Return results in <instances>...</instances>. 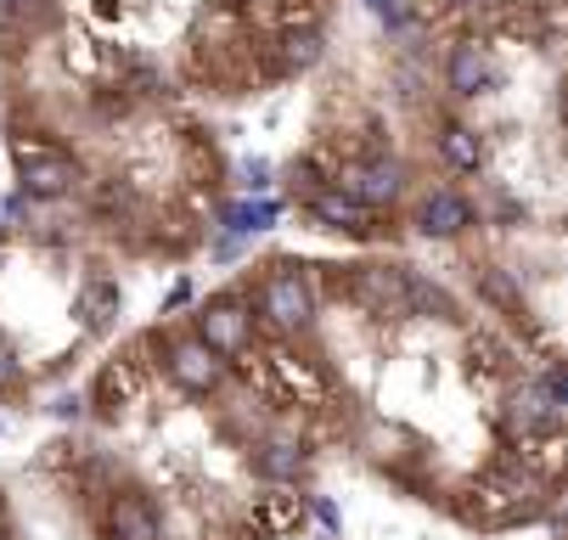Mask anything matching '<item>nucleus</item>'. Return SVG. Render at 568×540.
I'll use <instances>...</instances> for the list:
<instances>
[{
	"mask_svg": "<svg viewBox=\"0 0 568 540\" xmlns=\"http://www.w3.org/2000/svg\"><path fill=\"white\" fill-rule=\"evenodd\" d=\"M333 186L344 197H355L361 208H383V203H394L405 192V164H394V159H355V164H344L333 175Z\"/></svg>",
	"mask_w": 568,
	"mask_h": 540,
	"instance_id": "0eeeda50",
	"label": "nucleus"
},
{
	"mask_svg": "<svg viewBox=\"0 0 568 540\" xmlns=\"http://www.w3.org/2000/svg\"><path fill=\"white\" fill-rule=\"evenodd\" d=\"M170 377L181 383L186 395H214L225 383V360L214 349H203L197 338H175L170 344Z\"/></svg>",
	"mask_w": 568,
	"mask_h": 540,
	"instance_id": "6e6552de",
	"label": "nucleus"
},
{
	"mask_svg": "<svg viewBox=\"0 0 568 540\" xmlns=\"http://www.w3.org/2000/svg\"><path fill=\"white\" fill-rule=\"evenodd\" d=\"M192 338L203 349H214L220 360H236V355H248V344H254V316L242 310V298H209L197 310V333Z\"/></svg>",
	"mask_w": 568,
	"mask_h": 540,
	"instance_id": "423d86ee",
	"label": "nucleus"
},
{
	"mask_svg": "<svg viewBox=\"0 0 568 540\" xmlns=\"http://www.w3.org/2000/svg\"><path fill=\"white\" fill-rule=\"evenodd\" d=\"M298 523H304V501L287 496V490H265V496L254 501V512H248V529H254L260 540H282V534H293Z\"/></svg>",
	"mask_w": 568,
	"mask_h": 540,
	"instance_id": "f8f14e48",
	"label": "nucleus"
},
{
	"mask_svg": "<svg viewBox=\"0 0 568 540\" xmlns=\"http://www.w3.org/2000/svg\"><path fill=\"white\" fill-rule=\"evenodd\" d=\"M445 80H450L456 96H484V91L496 85V62H490V51H484L478 40H462V45L450 51Z\"/></svg>",
	"mask_w": 568,
	"mask_h": 540,
	"instance_id": "9b49d317",
	"label": "nucleus"
},
{
	"mask_svg": "<svg viewBox=\"0 0 568 540\" xmlns=\"http://www.w3.org/2000/svg\"><path fill=\"white\" fill-rule=\"evenodd\" d=\"M467 225H473V203L462 192H428L417 203V231L423 237H462Z\"/></svg>",
	"mask_w": 568,
	"mask_h": 540,
	"instance_id": "9d476101",
	"label": "nucleus"
},
{
	"mask_svg": "<svg viewBox=\"0 0 568 540\" xmlns=\"http://www.w3.org/2000/svg\"><path fill=\"white\" fill-rule=\"evenodd\" d=\"M260 322L276 327V333H304L315 322V287L304 271L293 265H276L265 282H260Z\"/></svg>",
	"mask_w": 568,
	"mask_h": 540,
	"instance_id": "7ed1b4c3",
	"label": "nucleus"
},
{
	"mask_svg": "<svg viewBox=\"0 0 568 540\" xmlns=\"http://www.w3.org/2000/svg\"><path fill=\"white\" fill-rule=\"evenodd\" d=\"M51 12H57V0H0V18L7 23H18V29H40V23H51Z\"/></svg>",
	"mask_w": 568,
	"mask_h": 540,
	"instance_id": "aec40b11",
	"label": "nucleus"
},
{
	"mask_svg": "<svg viewBox=\"0 0 568 540\" xmlns=\"http://www.w3.org/2000/svg\"><path fill=\"white\" fill-rule=\"evenodd\" d=\"M439 159H445L456 175H473V170L484 164V135H478L473 124H445V135H439Z\"/></svg>",
	"mask_w": 568,
	"mask_h": 540,
	"instance_id": "6ab92c4d",
	"label": "nucleus"
},
{
	"mask_svg": "<svg viewBox=\"0 0 568 540\" xmlns=\"http://www.w3.org/2000/svg\"><path fill=\"white\" fill-rule=\"evenodd\" d=\"M12 159H18V175H23L29 197H68L79 186V164L68 159L62 146H51V141L12 135Z\"/></svg>",
	"mask_w": 568,
	"mask_h": 540,
	"instance_id": "20e7f679",
	"label": "nucleus"
},
{
	"mask_svg": "<svg viewBox=\"0 0 568 540\" xmlns=\"http://www.w3.org/2000/svg\"><path fill=\"white\" fill-rule=\"evenodd\" d=\"M276 214H282L276 203H236V208H225V231H265Z\"/></svg>",
	"mask_w": 568,
	"mask_h": 540,
	"instance_id": "4be33fe9",
	"label": "nucleus"
},
{
	"mask_svg": "<svg viewBox=\"0 0 568 540\" xmlns=\"http://www.w3.org/2000/svg\"><path fill=\"white\" fill-rule=\"evenodd\" d=\"M271 377L287 400H327V377H321L310 360H293V355H271Z\"/></svg>",
	"mask_w": 568,
	"mask_h": 540,
	"instance_id": "a211bd4d",
	"label": "nucleus"
},
{
	"mask_svg": "<svg viewBox=\"0 0 568 540\" xmlns=\"http://www.w3.org/2000/svg\"><path fill=\"white\" fill-rule=\"evenodd\" d=\"M0 540H12V534H7V529H0Z\"/></svg>",
	"mask_w": 568,
	"mask_h": 540,
	"instance_id": "b1692460",
	"label": "nucleus"
},
{
	"mask_svg": "<svg viewBox=\"0 0 568 540\" xmlns=\"http://www.w3.org/2000/svg\"><path fill=\"white\" fill-rule=\"evenodd\" d=\"M310 214L321 225H333V231H349V237H361V231H372V208H361L355 197H344L338 186H321L310 197Z\"/></svg>",
	"mask_w": 568,
	"mask_h": 540,
	"instance_id": "dca6fc26",
	"label": "nucleus"
},
{
	"mask_svg": "<svg viewBox=\"0 0 568 540\" xmlns=\"http://www.w3.org/2000/svg\"><path fill=\"white\" fill-rule=\"evenodd\" d=\"M119 316H124V293H119V282H85L79 287V322H85V333H108V327H119Z\"/></svg>",
	"mask_w": 568,
	"mask_h": 540,
	"instance_id": "2eb2a0df",
	"label": "nucleus"
},
{
	"mask_svg": "<svg viewBox=\"0 0 568 540\" xmlns=\"http://www.w3.org/2000/svg\"><path fill=\"white\" fill-rule=\"evenodd\" d=\"M108 540H164L152 501H141V496H119V501L108 507Z\"/></svg>",
	"mask_w": 568,
	"mask_h": 540,
	"instance_id": "ddd939ff",
	"label": "nucleus"
},
{
	"mask_svg": "<svg viewBox=\"0 0 568 540\" xmlns=\"http://www.w3.org/2000/svg\"><path fill=\"white\" fill-rule=\"evenodd\" d=\"M242 181H248L254 192H265V186H271V164H265V159H254V164H242Z\"/></svg>",
	"mask_w": 568,
	"mask_h": 540,
	"instance_id": "5701e85b",
	"label": "nucleus"
},
{
	"mask_svg": "<svg viewBox=\"0 0 568 540\" xmlns=\"http://www.w3.org/2000/svg\"><path fill=\"white\" fill-rule=\"evenodd\" d=\"M507 434L513 439H557L562 417H568V395H562V371L551 366L546 377H529L507 395Z\"/></svg>",
	"mask_w": 568,
	"mask_h": 540,
	"instance_id": "f03ea898",
	"label": "nucleus"
},
{
	"mask_svg": "<svg viewBox=\"0 0 568 540\" xmlns=\"http://www.w3.org/2000/svg\"><path fill=\"white\" fill-rule=\"evenodd\" d=\"M321 62V29L315 23H287L282 34H276V62H271V73H304V68H315Z\"/></svg>",
	"mask_w": 568,
	"mask_h": 540,
	"instance_id": "4468645a",
	"label": "nucleus"
},
{
	"mask_svg": "<svg viewBox=\"0 0 568 540\" xmlns=\"http://www.w3.org/2000/svg\"><path fill=\"white\" fill-rule=\"evenodd\" d=\"M456 512H462L467 523H478V529H513V523H524V518L540 512V485H535L529 473L490 468V473H478V479L462 490Z\"/></svg>",
	"mask_w": 568,
	"mask_h": 540,
	"instance_id": "f257e3e1",
	"label": "nucleus"
},
{
	"mask_svg": "<svg viewBox=\"0 0 568 540\" xmlns=\"http://www.w3.org/2000/svg\"><path fill=\"white\" fill-rule=\"evenodd\" d=\"M254 468L265 473V479H276V485H293V479H304V468H310V456H304V445L298 439H265L260 450H254Z\"/></svg>",
	"mask_w": 568,
	"mask_h": 540,
	"instance_id": "f3484780",
	"label": "nucleus"
},
{
	"mask_svg": "<svg viewBox=\"0 0 568 540\" xmlns=\"http://www.w3.org/2000/svg\"><path fill=\"white\" fill-rule=\"evenodd\" d=\"M141 395H146V371H141V360H108V366H102V377H97V406H102L108 417L130 411Z\"/></svg>",
	"mask_w": 568,
	"mask_h": 540,
	"instance_id": "1a4fd4ad",
	"label": "nucleus"
},
{
	"mask_svg": "<svg viewBox=\"0 0 568 540\" xmlns=\"http://www.w3.org/2000/svg\"><path fill=\"white\" fill-rule=\"evenodd\" d=\"M467 355H473V366H484V371H513V349L496 344L490 333H473V338H467Z\"/></svg>",
	"mask_w": 568,
	"mask_h": 540,
	"instance_id": "412c9836",
	"label": "nucleus"
},
{
	"mask_svg": "<svg viewBox=\"0 0 568 540\" xmlns=\"http://www.w3.org/2000/svg\"><path fill=\"white\" fill-rule=\"evenodd\" d=\"M349 293L366 304L372 316H383V322H412L417 316V304H412V271H399V265H355Z\"/></svg>",
	"mask_w": 568,
	"mask_h": 540,
	"instance_id": "39448f33",
	"label": "nucleus"
}]
</instances>
